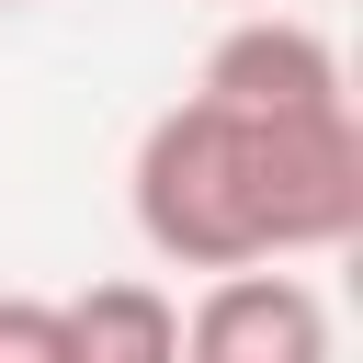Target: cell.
Listing matches in <instances>:
<instances>
[{"instance_id": "obj_2", "label": "cell", "mask_w": 363, "mask_h": 363, "mask_svg": "<svg viewBox=\"0 0 363 363\" xmlns=\"http://www.w3.org/2000/svg\"><path fill=\"white\" fill-rule=\"evenodd\" d=\"M182 363H340V329L306 272H216L182 306Z\"/></svg>"}, {"instance_id": "obj_4", "label": "cell", "mask_w": 363, "mask_h": 363, "mask_svg": "<svg viewBox=\"0 0 363 363\" xmlns=\"http://www.w3.org/2000/svg\"><path fill=\"white\" fill-rule=\"evenodd\" d=\"M0 363H68L57 352V295H0Z\"/></svg>"}, {"instance_id": "obj_3", "label": "cell", "mask_w": 363, "mask_h": 363, "mask_svg": "<svg viewBox=\"0 0 363 363\" xmlns=\"http://www.w3.org/2000/svg\"><path fill=\"white\" fill-rule=\"evenodd\" d=\"M57 352L68 363H182V295L159 272H91L57 295Z\"/></svg>"}, {"instance_id": "obj_5", "label": "cell", "mask_w": 363, "mask_h": 363, "mask_svg": "<svg viewBox=\"0 0 363 363\" xmlns=\"http://www.w3.org/2000/svg\"><path fill=\"white\" fill-rule=\"evenodd\" d=\"M0 11H11V0H0Z\"/></svg>"}, {"instance_id": "obj_1", "label": "cell", "mask_w": 363, "mask_h": 363, "mask_svg": "<svg viewBox=\"0 0 363 363\" xmlns=\"http://www.w3.org/2000/svg\"><path fill=\"white\" fill-rule=\"evenodd\" d=\"M136 238L170 272H284L363 227V113H238L182 91L125 159Z\"/></svg>"}]
</instances>
